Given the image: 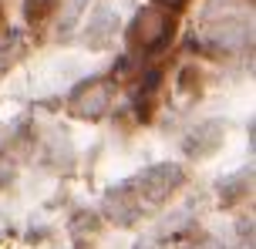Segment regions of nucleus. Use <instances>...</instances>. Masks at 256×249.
<instances>
[{
	"instance_id": "obj_1",
	"label": "nucleus",
	"mask_w": 256,
	"mask_h": 249,
	"mask_svg": "<svg viewBox=\"0 0 256 249\" xmlns=\"http://www.w3.org/2000/svg\"><path fill=\"white\" fill-rule=\"evenodd\" d=\"M51 7V0H27V17H44Z\"/></svg>"
}]
</instances>
